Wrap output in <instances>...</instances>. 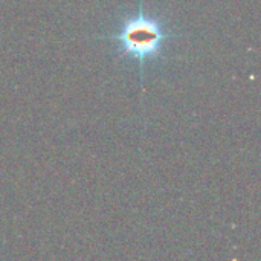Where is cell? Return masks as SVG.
<instances>
[{"mask_svg":"<svg viewBox=\"0 0 261 261\" xmlns=\"http://www.w3.org/2000/svg\"><path fill=\"white\" fill-rule=\"evenodd\" d=\"M177 37L179 34L161 15L147 12L144 2L139 0L138 9L124 15L116 31L106 34L102 38L113 43L118 57L138 63L142 81L145 64L164 58L167 44Z\"/></svg>","mask_w":261,"mask_h":261,"instance_id":"6da1fadb","label":"cell"}]
</instances>
